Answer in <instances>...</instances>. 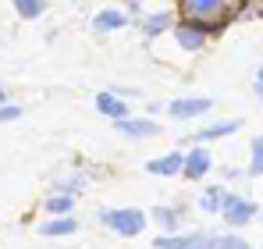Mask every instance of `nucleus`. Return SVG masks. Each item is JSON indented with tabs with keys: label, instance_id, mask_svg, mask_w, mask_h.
<instances>
[{
	"label": "nucleus",
	"instance_id": "nucleus-1",
	"mask_svg": "<svg viewBox=\"0 0 263 249\" xmlns=\"http://www.w3.org/2000/svg\"><path fill=\"white\" fill-rule=\"evenodd\" d=\"M242 4H246V0H178V14H181V18H192V22H199V25H206L210 36H217L231 22H238Z\"/></svg>",
	"mask_w": 263,
	"mask_h": 249
},
{
	"label": "nucleus",
	"instance_id": "nucleus-2",
	"mask_svg": "<svg viewBox=\"0 0 263 249\" xmlns=\"http://www.w3.org/2000/svg\"><path fill=\"white\" fill-rule=\"evenodd\" d=\"M96 217H100L103 228H110L121 239H139L146 232V224L153 221L149 210H139V207H107V210H100Z\"/></svg>",
	"mask_w": 263,
	"mask_h": 249
},
{
	"label": "nucleus",
	"instance_id": "nucleus-3",
	"mask_svg": "<svg viewBox=\"0 0 263 249\" xmlns=\"http://www.w3.org/2000/svg\"><path fill=\"white\" fill-rule=\"evenodd\" d=\"M260 217V207L249 200V196H238V192H224V203H220V221L228 224V228H246L249 221H256Z\"/></svg>",
	"mask_w": 263,
	"mask_h": 249
},
{
	"label": "nucleus",
	"instance_id": "nucleus-4",
	"mask_svg": "<svg viewBox=\"0 0 263 249\" xmlns=\"http://www.w3.org/2000/svg\"><path fill=\"white\" fill-rule=\"evenodd\" d=\"M220 232H160L153 239L157 249H203V246H217Z\"/></svg>",
	"mask_w": 263,
	"mask_h": 249
},
{
	"label": "nucleus",
	"instance_id": "nucleus-5",
	"mask_svg": "<svg viewBox=\"0 0 263 249\" xmlns=\"http://www.w3.org/2000/svg\"><path fill=\"white\" fill-rule=\"evenodd\" d=\"M171 36H175V43L185 50V54H199V50L206 46V40H210V29L199 25V22H192V18H181V14H178Z\"/></svg>",
	"mask_w": 263,
	"mask_h": 249
},
{
	"label": "nucleus",
	"instance_id": "nucleus-6",
	"mask_svg": "<svg viewBox=\"0 0 263 249\" xmlns=\"http://www.w3.org/2000/svg\"><path fill=\"white\" fill-rule=\"evenodd\" d=\"M210 171H214V153L206 150V143H192V146L185 150L181 178H189V182H203Z\"/></svg>",
	"mask_w": 263,
	"mask_h": 249
},
{
	"label": "nucleus",
	"instance_id": "nucleus-7",
	"mask_svg": "<svg viewBox=\"0 0 263 249\" xmlns=\"http://www.w3.org/2000/svg\"><path fill=\"white\" fill-rule=\"evenodd\" d=\"M210 111H214V100L210 96H178V100L167 103V114L175 121H192V118H203Z\"/></svg>",
	"mask_w": 263,
	"mask_h": 249
},
{
	"label": "nucleus",
	"instance_id": "nucleus-8",
	"mask_svg": "<svg viewBox=\"0 0 263 249\" xmlns=\"http://www.w3.org/2000/svg\"><path fill=\"white\" fill-rule=\"evenodd\" d=\"M242 128L238 118H228V121H214L206 124V128H199V132H192V135H185L181 139V146H192V143H217V139H228V135H235Z\"/></svg>",
	"mask_w": 263,
	"mask_h": 249
},
{
	"label": "nucleus",
	"instance_id": "nucleus-9",
	"mask_svg": "<svg viewBox=\"0 0 263 249\" xmlns=\"http://www.w3.org/2000/svg\"><path fill=\"white\" fill-rule=\"evenodd\" d=\"M114 124V132H121V135H128V139H149V135H157L160 132V124L153 121V114H142V118H132V114H125V118H118Z\"/></svg>",
	"mask_w": 263,
	"mask_h": 249
},
{
	"label": "nucleus",
	"instance_id": "nucleus-10",
	"mask_svg": "<svg viewBox=\"0 0 263 249\" xmlns=\"http://www.w3.org/2000/svg\"><path fill=\"white\" fill-rule=\"evenodd\" d=\"M128 25H132V18L125 14V7H103V11L92 14V32H100V36L121 32V29H128Z\"/></svg>",
	"mask_w": 263,
	"mask_h": 249
},
{
	"label": "nucleus",
	"instance_id": "nucleus-11",
	"mask_svg": "<svg viewBox=\"0 0 263 249\" xmlns=\"http://www.w3.org/2000/svg\"><path fill=\"white\" fill-rule=\"evenodd\" d=\"M92 103H96V114H103L107 121H118V118H125V114H128L125 93H118V89H100Z\"/></svg>",
	"mask_w": 263,
	"mask_h": 249
},
{
	"label": "nucleus",
	"instance_id": "nucleus-12",
	"mask_svg": "<svg viewBox=\"0 0 263 249\" xmlns=\"http://www.w3.org/2000/svg\"><path fill=\"white\" fill-rule=\"evenodd\" d=\"M181 167H185V150H167V153L146 161V171L157 178H175V174H181Z\"/></svg>",
	"mask_w": 263,
	"mask_h": 249
},
{
	"label": "nucleus",
	"instance_id": "nucleus-13",
	"mask_svg": "<svg viewBox=\"0 0 263 249\" xmlns=\"http://www.w3.org/2000/svg\"><path fill=\"white\" fill-rule=\"evenodd\" d=\"M40 235L43 239H71V235H79V217H71V214H50V221L40 224Z\"/></svg>",
	"mask_w": 263,
	"mask_h": 249
},
{
	"label": "nucleus",
	"instance_id": "nucleus-14",
	"mask_svg": "<svg viewBox=\"0 0 263 249\" xmlns=\"http://www.w3.org/2000/svg\"><path fill=\"white\" fill-rule=\"evenodd\" d=\"M175 14L171 11H149L146 18H139V29H142V36L146 40H157V36H164V32H171L175 29Z\"/></svg>",
	"mask_w": 263,
	"mask_h": 249
},
{
	"label": "nucleus",
	"instance_id": "nucleus-15",
	"mask_svg": "<svg viewBox=\"0 0 263 249\" xmlns=\"http://www.w3.org/2000/svg\"><path fill=\"white\" fill-rule=\"evenodd\" d=\"M75 203H79V196L61 192V189H50V196L43 200V210L46 214H75Z\"/></svg>",
	"mask_w": 263,
	"mask_h": 249
},
{
	"label": "nucleus",
	"instance_id": "nucleus-16",
	"mask_svg": "<svg viewBox=\"0 0 263 249\" xmlns=\"http://www.w3.org/2000/svg\"><path fill=\"white\" fill-rule=\"evenodd\" d=\"M149 217L164 228V232H181V207H149Z\"/></svg>",
	"mask_w": 263,
	"mask_h": 249
},
{
	"label": "nucleus",
	"instance_id": "nucleus-17",
	"mask_svg": "<svg viewBox=\"0 0 263 249\" xmlns=\"http://www.w3.org/2000/svg\"><path fill=\"white\" fill-rule=\"evenodd\" d=\"M89 185V178L82 171H71V174H57L53 182H50V189H61V192H71V196H82Z\"/></svg>",
	"mask_w": 263,
	"mask_h": 249
},
{
	"label": "nucleus",
	"instance_id": "nucleus-18",
	"mask_svg": "<svg viewBox=\"0 0 263 249\" xmlns=\"http://www.w3.org/2000/svg\"><path fill=\"white\" fill-rule=\"evenodd\" d=\"M11 7H14V14H18L22 22H36V18L46 14L50 0H11Z\"/></svg>",
	"mask_w": 263,
	"mask_h": 249
},
{
	"label": "nucleus",
	"instance_id": "nucleus-19",
	"mask_svg": "<svg viewBox=\"0 0 263 249\" xmlns=\"http://www.w3.org/2000/svg\"><path fill=\"white\" fill-rule=\"evenodd\" d=\"M224 185H206L203 196H199V210L203 214H220V203H224Z\"/></svg>",
	"mask_w": 263,
	"mask_h": 249
},
{
	"label": "nucleus",
	"instance_id": "nucleus-20",
	"mask_svg": "<svg viewBox=\"0 0 263 249\" xmlns=\"http://www.w3.org/2000/svg\"><path fill=\"white\" fill-rule=\"evenodd\" d=\"M246 174L249 178H260L263 174V135H256L249 143V164H246Z\"/></svg>",
	"mask_w": 263,
	"mask_h": 249
},
{
	"label": "nucleus",
	"instance_id": "nucleus-21",
	"mask_svg": "<svg viewBox=\"0 0 263 249\" xmlns=\"http://www.w3.org/2000/svg\"><path fill=\"white\" fill-rule=\"evenodd\" d=\"M14 121H22V103H0V124H14Z\"/></svg>",
	"mask_w": 263,
	"mask_h": 249
},
{
	"label": "nucleus",
	"instance_id": "nucleus-22",
	"mask_svg": "<svg viewBox=\"0 0 263 249\" xmlns=\"http://www.w3.org/2000/svg\"><path fill=\"white\" fill-rule=\"evenodd\" d=\"M242 174H246V171H235V167H224V178H228V182H235V178H242Z\"/></svg>",
	"mask_w": 263,
	"mask_h": 249
},
{
	"label": "nucleus",
	"instance_id": "nucleus-23",
	"mask_svg": "<svg viewBox=\"0 0 263 249\" xmlns=\"http://www.w3.org/2000/svg\"><path fill=\"white\" fill-rule=\"evenodd\" d=\"M253 93L260 96V103H263V79H253Z\"/></svg>",
	"mask_w": 263,
	"mask_h": 249
},
{
	"label": "nucleus",
	"instance_id": "nucleus-24",
	"mask_svg": "<svg viewBox=\"0 0 263 249\" xmlns=\"http://www.w3.org/2000/svg\"><path fill=\"white\" fill-rule=\"evenodd\" d=\"M0 103H7V89H4V82H0Z\"/></svg>",
	"mask_w": 263,
	"mask_h": 249
},
{
	"label": "nucleus",
	"instance_id": "nucleus-25",
	"mask_svg": "<svg viewBox=\"0 0 263 249\" xmlns=\"http://www.w3.org/2000/svg\"><path fill=\"white\" fill-rule=\"evenodd\" d=\"M256 79H263V64H260V68H256Z\"/></svg>",
	"mask_w": 263,
	"mask_h": 249
},
{
	"label": "nucleus",
	"instance_id": "nucleus-26",
	"mask_svg": "<svg viewBox=\"0 0 263 249\" xmlns=\"http://www.w3.org/2000/svg\"><path fill=\"white\" fill-rule=\"evenodd\" d=\"M260 22H263V0H260Z\"/></svg>",
	"mask_w": 263,
	"mask_h": 249
},
{
	"label": "nucleus",
	"instance_id": "nucleus-27",
	"mask_svg": "<svg viewBox=\"0 0 263 249\" xmlns=\"http://www.w3.org/2000/svg\"><path fill=\"white\" fill-rule=\"evenodd\" d=\"M260 221H263V210H260Z\"/></svg>",
	"mask_w": 263,
	"mask_h": 249
}]
</instances>
